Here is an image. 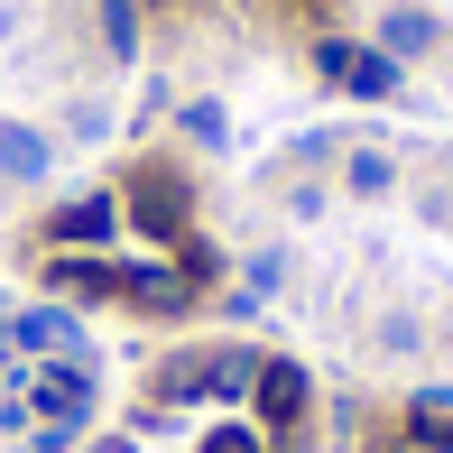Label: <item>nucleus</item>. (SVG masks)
I'll return each instance as SVG.
<instances>
[{
	"mask_svg": "<svg viewBox=\"0 0 453 453\" xmlns=\"http://www.w3.org/2000/svg\"><path fill=\"white\" fill-rule=\"evenodd\" d=\"M149 398H157V407L213 398V342H203V352H167V361H157V380H149Z\"/></svg>",
	"mask_w": 453,
	"mask_h": 453,
	"instance_id": "1a4fd4ad",
	"label": "nucleus"
},
{
	"mask_svg": "<svg viewBox=\"0 0 453 453\" xmlns=\"http://www.w3.org/2000/svg\"><path fill=\"white\" fill-rule=\"evenodd\" d=\"M84 453H139V444H130V435H102V444H84Z\"/></svg>",
	"mask_w": 453,
	"mask_h": 453,
	"instance_id": "412c9836",
	"label": "nucleus"
},
{
	"mask_svg": "<svg viewBox=\"0 0 453 453\" xmlns=\"http://www.w3.org/2000/svg\"><path fill=\"white\" fill-rule=\"evenodd\" d=\"M407 435L453 453V388H417V398H407Z\"/></svg>",
	"mask_w": 453,
	"mask_h": 453,
	"instance_id": "9b49d317",
	"label": "nucleus"
},
{
	"mask_svg": "<svg viewBox=\"0 0 453 453\" xmlns=\"http://www.w3.org/2000/svg\"><path fill=\"white\" fill-rule=\"evenodd\" d=\"M28 407H37V426L84 435V426H93V361H47V370H28Z\"/></svg>",
	"mask_w": 453,
	"mask_h": 453,
	"instance_id": "7ed1b4c3",
	"label": "nucleus"
},
{
	"mask_svg": "<svg viewBox=\"0 0 453 453\" xmlns=\"http://www.w3.org/2000/svg\"><path fill=\"white\" fill-rule=\"evenodd\" d=\"M195 296H203V278L185 259H120V305H139V315H185Z\"/></svg>",
	"mask_w": 453,
	"mask_h": 453,
	"instance_id": "20e7f679",
	"label": "nucleus"
},
{
	"mask_svg": "<svg viewBox=\"0 0 453 453\" xmlns=\"http://www.w3.org/2000/svg\"><path fill=\"white\" fill-rule=\"evenodd\" d=\"M47 167H56V139L28 120H0V185H47Z\"/></svg>",
	"mask_w": 453,
	"mask_h": 453,
	"instance_id": "6e6552de",
	"label": "nucleus"
},
{
	"mask_svg": "<svg viewBox=\"0 0 453 453\" xmlns=\"http://www.w3.org/2000/svg\"><path fill=\"white\" fill-rule=\"evenodd\" d=\"M398 84H407V65H398V56L352 47V65H342V93H361V102H398Z\"/></svg>",
	"mask_w": 453,
	"mask_h": 453,
	"instance_id": "9d476101",
	"label": "nucleus"
},
{
	"mask_svg": "<svg viewBox=\"0 0 453 453\" xmlns=\"http://www.w3.org/2000/svg\"><path fill=\"white\" fill-rule=\"evenodd\" d=\"M102 47H111V56H139V10H130V0H102Z\"/></svg>",
	"mask_w": 453,
	"mask_h": 453,
	"instance_id": "2eb2a0df",
	"label": "nucleus"
},
{
	"mask_svg": "<svg viewBox=\"0 0 453 453\" xmlns=\"http://www.w3.org/2000/svg\"><path fill=\"white\" fill-rule=\"evenodd\" d=\"M380 453H435V444H417V435H388V444H380Z\"/></svg>",
	"mask_w": 453,
	"mask_h": 453,
	"instance_id": "aec40b11",
	"label": "nucleus"
},
{
	"mask_svg": "<svg viewBox=\"0 0 453 453\" xmlns=\"http://www.w3.org/2000/svg\"><path fill=\"white\" fill-rule=\"evenodd\" d=\"M195 453H278V444L259 435V426H213V435H203Z\"/></svg>",
	"mask_w": 453,
	"mask_h": 453,
	"instance_id": "f3484780",
	"label": "nucleus"
},
{
	"mask_svg": "<svg viewBox=\"0 0 453 453\" xmlns=\"http://www.w3.org/2000/svg\"><path fill=\"white\" fill-rule=\"evenodd\" d=\"M342 185H352V195H370V203H380L388 185H398V157H388V149H352V157H342Z\"/></svg>",
	"mask_w": 453,
	"mask_h": 453,
	"instance_id": "f8f14e48",
	"label": "nucleus"
},
{
	"mask_svg": "<svg viewBox=\"0 0 453 453\" xmlns=\"http://www.w3.org/2000/svg\"><path fill=\"white\" fill-rule=\"evenodd\" d=\"M47 241L56 250H111L120 241V195H74L47 213Z\"/></svg>",
	"mask_w": 453,
	"mask_h": 453,
	"instance_id": "39448f33",
	"label": "nucleus"
},
{
	"mask_svg": "<svg viewBox=\"0 0 453 453\" xmlns=\"http://www.w3.org/2000/svg\"><path fill=\"white\" fill-rule=\"evenodd\" d=\"M278 287H287V250H250V269H241V296H278Z\"/></svg>",
	"mask_w": 453,
	"mask_h": 453,
	"instance_id": "4468645a",
	"label": "nucleus"
},
{
	"mask_svg": "<svg viewBox=\"0 0 453 453\" xmlns=\"http://www.w3.org/2000/svg\"><path fill=\"white\" fill-rule=\"evenodd\" d=\"M102 130H111V111H102V102H74V111H65V139H102Z\"/></svg>",
	"mask_w": 453,
	"mask_h": 453,
	"instance_id": "6ab92c4d",
	"label": "nucleus"
},
{
	"mask_svg": "<svg viewBox=\"0 0 453 453\" xmlns=\"http://www.w3.org/2000/svg\"><path fill=\"white\" fill-rule=\"evenodd\" d=\"M305 407H315V380H305L296 361L269 352V361H259V380H250V426H259L269 444H287V435L305 426Z\"/></svg>",
	"mask_w": 453,
	"mask_h": 453,
	"instance_id": "f03ea898",
	"label": "nucleus"
},
{
	"mask_svg": "<svg viewBox=\"0 0 453 453\" xmlns=\"http://www.w3.org/2000/svg\"><path fill=\"white\" fill-rule=\"evenodd\" d=\"M120 222H139L149 241H185V222H195V195H185V176L176 167H139L130 176V195H120Z\"/></svg>",
	"mask_w": 453,
	"mask_h": 453,
	"instance_id": "f257e3e1",
	"label": "nucleus"
},
{
	"mask_svg": "<svg viewBox=\"0 0 453 453\" xmlns=\"http://www.w3.org/2000/svg\"><path fill=\"white\" fill-rule=\"evenodd\" d=\"M176 130L195 139V149H222V139H232V120H222V102H176Z\"/></svg>",
	"mask_w": 453,
	"mask_h": 453,
	"instance_id": "ddd939ff",
	"label": "nucleus"
},
{
	"mask_svg": "<svg viewBox=\"0 0 453 453\" xmlns=\"http://www.w3.org/2000/svg\"><path fill=\"white\" fill-rule=\"evenodd\" d=\"M370 47H380V56H398V65H417V56H435V47H444V19L426 10V0H388Z\"/></svg>",
	"mask_w": 453,
	"mask_h": 453,
	"instance_id": "423d86ee",
	"label": "nucleus"
},
{
	"mask_svg": "<svg viewBox=\"0 0 453 453\" xmlns=\"http://www.w3.org/2000/svg\"><path fill=\"white\" fill-rule=\"evenodd\" d=\"M370 342H380L388 361H407V352L426 342V324H417V315H380V334H370Z\"/></svg>",
	"mask_w": 453,
	"mask_h": 453,
	"instance_id": "dca6fc26",
	"label": "nucleus"
},
{
	"mask_svg": "<svg viewBox=\"0 0 453 453\" xmlns=\"http://www.w3.org/2000/svg\"><path fill=\"white\" fill-rule=\"evenodd\" d=\"M10 352H37V361H84L74 305H28V315H10Z\"/></svg>",
	"mask_w": 453,
	"mask_h": 453,
	"instance_id": "0eeeda50",
	"label": "nucleus"
},
{
	"mask_svg": "<svg viewBox=\"0 0 453 453\" xmlns=\"http://www.w3.org/2000/svg\"><path fill=\"white\" fill-rule=\"evenodd\" d=\"M352 47H361V37H315V74H324V84H342V65H352Z\"/></svg>",
	"mask_w": 453,
	"mask_h": 453,
	"instance_id": "a211bd4d",
	"label": "nucleus"
}]
</instances>
